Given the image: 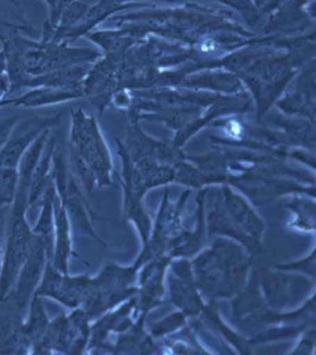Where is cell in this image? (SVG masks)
<instances>
[{
	"label": "cell",
	"instance_id": "12",
	"mask_svg": "<svg viewBox=\"0 0 316 355\" xmlns=\"http://www.w3.org/2000/svg\"><path fill=\"white\" fill-rule=\"evenodd\" d=\"M165 287L167 302L177 306L178 311L189 318L201 316L207 303L195 286L190 259H172L166 271Z\"/></svg>",
	"mask_w": 316,
	"mask_h": 355
},
{
	"label": "cell",
	"instance_id": "1",
	"mask_svg": "<svg viewBox=\"0 0 316 355\" xmlns=\"http://www.w3.org/2000/svg\"><path fill=\"white\" fill-rule=\"evenodd\" d=\"M252 263L253 255L244 246L220 236L190 261L195 286L206 303L235 297L248 282Z\"/></svg>",
	"mask_w": 316,
	"mask_h": 355
},
{
	"label": "cell",
	"instance_id": "43",
	"mask_svg": "<svg viewBox=\"0 0 316 355\" xmlns=\"http://www.w3.org/2000/svg\"><path fill=\"white\" fill-rule=\"evenodd\" d=\"M79 1H82L83 4H86L88 7H91V6H95L98 1H101V0H79Z\"/></svg>",
	"mask_w": 316,
	"mask_h": 355
},
{
	"label": "cell",
	"instance_id": "3",
	"mask_svg": "<svg viewBox=\"0 0 316 355\" xmlns=\"http://www.w3.org/2000/svg\"><path fill=\"white\" fill-rule=\"evenodd\" d=\"M304 64L290 53L283 54L267 49L260 58L238 74L241 82L252 92L258 121L265 117L292 78L297 76L298 69Z\"/></svg>",
	"mask_w": 316,
	"mask_h": 355
},
{
	"label": "cell",
	"instance_id": "29",
	"mask_svg": "<svg viewBox=\"0 0 316 355\" xmlns=\"http://www.w3.org/2000/svg\"><path fill=\"white\" fill-rule=\"evenodd\" d=\"M23 320V315L13 311L0 316V354H31Z\"/></svg>",
	"mask_w": 316,
	"mask_h": 355
},
{
	"label": "cell",
	"instance_id": "30",
	"mask_svg": "<svg viewBox=\"0 0 316 355\" xmlns=\"http://www.w3.org/2000/svg\"><path fill=\"white\" fill-rule=\"evenodd\" d=\"M56 141L49 137L47 146L42 152L41 158L38 159V165L35 167L28 192V209L31 207H38L40 202L53 182V154L56 150Z\"/></svg>",
	"mask_w": 316,
	"mask_h": 355
},
{
	"label": "cell",
	"instance_id": "38",
	"mask_svg": "<svg viewBox=\"0 0 316 355\" xmlns=\"http://www.w3.org/2000/svg\"><path fill=\"white\" fill-rule=\"evenodd\" d=\"M17 121H19L17 116H10V117L0 119V149L3 148L6 141L8 140V137H10L15 125L17 124Z\"/></svg>",
	"mask_w": 316,
	"mask_h": 355
},
{
	"label": "cell",
	"instance_id": "25",
	"mask_svg": "<svg viewBox=\"0 0 316 355\" xmlns=\"http://www.w3.org/2000/svg\"><path fill=\"white\" fill-rule=\"evenodd\" d=\"M144 4L140 3H131V4H119L111 0H101L95 6H91L88 8L83 17L76 23V26L70 28L63 33L60 41H70L76 38L83 37L92 32L97 26L110 19L114 13L123 11V10H129V8H138L142 7Z\"/></svg>",
	"mask_w": 316,
	"mask_h": 355
},
{
	"label": "cell",
	"instance_id": "7",
	"mask_svg": "<svg viewBox=\"0 0 316 355\" xmlns=\"http://www.w3.org/2000/svg\"><path fill=\"white\" fill-rule=\"evenodd\" d=\"M91 320L82 308L58 315L49 322L42 340L31 354H86Z\"/></svg>",
	"mask_w": 316,
	"mask_h": 355
},
{
	"label": "cell",
	"instance_id": "40",
	"mask_svg": "<svg viewBox=\"0 0 316 355\" xmlns=\"http://www.w3.org/2000/svg\"><path fill=\"white\" fill-rule=\"evenodd\" d=\"M111 1L119 3V4H131V3H139V1H142V0H111ZM151 1H165V3H174V1H177V0H151Z\"/></svg>",
	"mask_w": 316,
	"mask_h": 355
},
{
	"label": "cell",
	"instance_id": "8",
	"mask_svg": "<svg viewBox=\"0 0 316 355\" xmlns=\"http://www.w3.org/2000/svg\"><path fill=\"white\" fill-rule=\"evenodd\" d=\"M53 182L56 192L72 221V225L74 223L76 228L82 234H88L104 245L103 240L97 234L95 228L92 227V208L90 207L82 186L70 171L67 159H65L63 149L58 145L56 146L53 154Z\"/></svg>",
	"mask_w": 316,
	"mask_h": 355
},
{
	"label": "cell",
	"instance_id": "36",
	"mask_svg": "<svg viewBox=\"0 0 316 355\" xmlns=\"http://www.w3.org/2000/svg\"><path fill=\"white\" fill-rule=\"evenodd\" d=\"M316 249L315 246L311 249L308 255L303 257L299 261L289 262V263H278L274 268L285 271V272H301L304 275H308L313 280H315L316 270Z\"/></svg>",
	"mask_w": 316,
	"mask_h": 355
},
{
	"label": "cell",
	"instance_id": "23",
	"mask_svg": "<svg viewBox=\"0 0 316 355\" xmlns=\"http://www.w3.org/2000/svg\"><path fill=\"white\" fill-rule=\"evenodd\" d=\"M83 87H74V89H54V87H35L26 91L23 95L17 96H6L0 101V107L13 105V107H23V108H38V107H48L54 104L72 102L83 98Z\"/></svg>",
	"mask_w": 316,
	"mask_h": 355
},
{
	"label": "cell",
	"instance_id": "31",
	"mask_svg": "<svg viewBox=\"0 0 316 355\" xmlns=\"http://www.w3.org/2000/svg\"><path fill=\"white\" fill-rule=\"evenodd\" d=\"M290 212V220L286 224V228L314 234L316 228L315 196L295 193L291 202L285 205Z\"/></svg>",
	"mask_w": 316,
	"mask_h": 355
},
{
	"label": "cell",
	"instance_id": "41",
	"mask_svg": "<svg viewBox=\"0 0 316 355\" xmlns=\"http://www.w3.org/2000/svg\"><path fill=\"white\" fill-rule=\"evenodd\" d=\"M7 1H8V3H11L13 7L17 10V12L20 13L23 17L26 16V15H24V11H23V6L20 4V1H19V0H7Z\"/></svg>",
	"mask_w": 316,
	"mask_h": 355
},
{
	"label": "cell",
	"instance_id": "39",
	"mask_svg": "<svg viewBox=\"0 0 316 355\" xmlns=\"http://www.w3.org/2000/svg\"><path fill=\"white\" fill-rule=\"evenodd\" d=\"M8 214H10V208L0 207V262H1L3 248H4L6 229H7V223H8Z\"/></svg>",
	"mask_w": 316,
	"mask_h": 355
},
{
	"label": "cell",
	"instance_id": "9",
	"mask_svg": "<svg viewBox=\"0 0 316 355\" xmlns=\"http://www.w3.org/2000/svg\"><path fill=\"white\" fill-rule=\"evenodd\" d=\"M101 53L89 48H74L69 41H36L24 55L26 76H40L78 64H95Z\"/></svg>",
	"mask_w": 316,
	"mask_h": 355
},
{
	"label": "cell",
	"instance_id": "17",
	"mask_svg": "<svg viewBox=\"0 0 316 355\" xmlns=\"http://www.w3.org/2000/svg\"><path fill=\"white\" fill-rule=\"evenodd\" d=\"M294 89L281 95L276 105L290 117H301L315 123V60L304 64L302 71L292 78Z\"/></svg>",
	"mask_w": 316,
	"mask_h": 355
},
{
	"label": "cell",
	"instance_id": "5",
	"mask_svg": "<svg viewBox=\"0 0 316 355\" xmlns=\"http://www.w3.org/2000/svg\"><path fill=\"white\" fill-rule=\"evenodd\" d=\"M140 267L110 263L98 275L91 277V288L82 309L91 321L116 308L138 293V272Z\"/></svg>",
	"mask_w": 316,
	"mask_h": 355
},
{
	"label": "cell",
	"instance_id": "37",
	"mask_svg": "<svg viewBox=\"0 0 316 355\" xmlns=\"http://www.w3.org/2000/svg\"><path fill=\"white\" fill-rule=\"evenodd\" d=\"M301 338L297 343L295 349L291 350L289 354L313 355L315 354L316 334L315 325L307 328L301 333Z\"/></svg>",
	"mask_w": 316,
	"mask_h": 355
},
{
	"label": "cell",
	"instance_id": "11",
	"mask_svg": "<svg viewBox=\"0 0 316 355\" xmlns=\"http://www.w3.org/2000/svg\"><path fill=\"white\" fill-rule=\"evenodd\" d=\"M91 288V277L88 274H63L47 262L41 280L35 291L36 296L49 297L69 309L81 308Z\"/></svg>",
	"mask_w": 316,
	"mask_h": 355
},
{
	"label": "cell",
	"instance_id": "16",
	"mask_svg": "<svg viewBox=\"0 0 316 355\" xmlns=\"http://www.w3.org/2000/svg\"><path fill=\"white\" fill-rule=\"evenodd\" d=\"M126 153L132 161L151 159L163 165L174 166L178 161L185 158L182 149L174 148L172 144L153 139L140 127V120L129 117L124 142Z\"/></svg>",
	"mask_w": 316,
	"mask_h": 355
},
{
	"label": "cell",
	"instance_id": "14",
	"mask_svg": "<svg viewBox=\"0 0 316 355\" xmlns=\"http://www.w3.org/2000/svg\"><path fill=\"white\" fill-rule=\"evenodd\" d=\"M172 258L166 254L152 257L144 262L138 272V293L135 295L136 309L140 315H148L164 304L166 296L165 278Z\"/></svg>",
	"mask_w": 316,
	"mask_h": 355
},
{
	"label": "cell",
	"instance_id": "35",
	"mask_svg": "<svg viewBox=\"0 0 316 355\" xmlns=\"http://www.w3.org/2000/svg\"><path fill=\"white\" fill-rule=\"evenodd\" d=\"M213 1L222 3L223 6L236 11L248 26H257L258 21L261 20L263 13L256 6L254 0H213Z\"/></svg>",
	"mask_w": 316,
	"mask_h": 355
},
{
	"label": "cell",
	"instance_id": "20",
	"mask_svg": "<svg viewBox=\"0 0 316 355\" xmlns=\"http://www.w3.org/2000/svg\"><path fill=\"white\" fill-rule=\"evenodd\" d=\"M232 316L245 327H263V318L270 311L263 297L258 271H251L249 279L235 297H232Z\"/></svg>",
	"mask_w": 316,
	"mask_h": 355
},
{
	"label": "cell",
	"instance_id": "18",
	"mask_svg": "<svg viewBox=\"0 0 316 355\" xmlns=\"http://www.w3.org/2000/svg\"><path fill=\"white\" fill-rule=\"evenodd\" d=\"M117 64L119 62L101 55L90 67L88 76L83 79V98H88L89 102L99 111V114H103L106 107L113 102L115 94L120 89Z\"/></svg>",
	"mask_w": 316,
	"mask_h": 355
},
{
	"label": "cell",
	"instance_id": "10",
	"mask_svg": "<svg viewBox=\"0 0 316 355\" xmlns=\"http://www.w3.org/2000/svg\"><path fill=\"white\" fill-rule=\"evenodd\" d=\"M191 190L188 189L182 192L179 199L172 202L169 191H165L158 214L156 216V221H153L148 243L144 249H141L139 258L135 262L138 266H141L152 257L166 254L169 245L185 227L183 209L189 200Z\"/></svg>",
	"mask_w": 316,
	"mask_h": 355
},
{
	"label": "cell",
	"instance_id": "42",
	"mask_svg": "<svg viewBox=\"0 0 316 355\" xmlns=\"http://www.w3.org/2000/svg\"><path fill=\"white\" fill-rule=\"evenodd\" d=\"M6 76V58L3 51H0V76Z\"/></svg>",
	"mask_w": 316,
	"mask_h": 355
},
{
	"label": "cell",
	"instance_id": "44",
	"mask_svg": "<svg viewBox=\"0 0 316 355\" xmlns=\"http://www.w3.org/2000/svg\"><path fill=\"white\" fill-rule=\"evenodd\" d=\"M261 1H263V0H254V3H256V6L258 7V10H260V6H261Z\"/></svg>",
	"mask_w": 316,
	"mask_h": 355
},
{
	"label": "cell",
	"instance_id": "22",
	"mask_svg": "<svg viewBox=\"0 0 316 355\" xmlns=\"http://www.w3.org/2000/svg\"><path fill=\"white\" fill-rule=\"evenodd\" d=\"M53 216H54V240H53V257L51 262L58 271L67 274L72 258H78L82 261L85 259L76 253L74 249L73 225L57 192L53 202Z\"/></svg>",
	"mask_w": 316,
	"mask_h": 355
},
{
	"label": "cell",
	"instance_id": "33",
	"mask_svg": "<svg viewBox=\"0 0 316 355\" xmlns=\"http://www.w3.org/2000/svg\"><path fill=\"white\" fill-rule=\"evenodd\" d=\"M19 187L17 167H0V207L11 208Z\"/></svg>",
	"mask_w": 316,
	"mask_h": 355
},
{
	"label": "cell",
	"instance_id": "15",
	"mask_svg": "<svg viewBox=\"0 0 316 355\" xmlns=\"http://www.w3.org/2000/svg\"><path fill=\"white\" fill-rule=\"evenodd\" d=\"M63 112L53 116H35L23 121H17L8 140L0 149V167H17L28 148L38 140V136L63 120Z\"/></svg>",
	"mask_w": 316,
	"mask_h": 355
},
{
	"label": "cell",
	"instance_id": "34",
	"mask_svg": "<svg viewBox=\"0 0 316 355\" xmlns=\"http://www.w3.org/2000/svg\"><path fill=\"white\" fill-rule=\"evenodd\" d=\"M190 318L183 315L181 311L172 313L170 316H166L163 320H158L151 325L149 333L154 340H161L173 333H176L183 327L189 324Z\"/></svg>",
	"mask_w": 316,
	"mask_h": 355
},
{
	"label": "cell",
	"instance_id": "21",
	"mask_svg": "<svg viewBox=\"0 0 316 355\" xmlns=\"http://www.w3.org/2000/svg\"><path fill=\"white\" fill-rule=\"evenodd\" d=\"M210 187H204L199 190L197 198V216L195 224L192 228L183 227L179 232L177 237L169 245L166 255L172 259L176 258H192L195 254L202 250L203 245L206 241V196Z\"/></svg>",
	"mask_w": 316,
	"mask_h": 355
},
{
	"label": "cell",
	"instance_id": "19",
	"mask_svg": "<svg viewBox=\"0 0 316 355\" xmlns=\"http://www.w3.org/2000/svg\"><path fill=\"white\" fill-rule=\"evenodd\" d=\"M173 86L220 95H235L244 91L240 78L226 69H202L197 73L179 76Z\"/></svg>",
	"mask_w": 316,
	"mask_h": 355
},
{
	"label": "cell",
	"instance_id": "4",
	"mask_svg": "<svg viewBox=\"0 0 316 355\" xmlns=\"http://www.w3.org/2000/svg\"><path fill=\"white\" fill-rule=\"evenodd\" d=\"M69 149L76 153L97 180V190L114 184V161L94 114L72 112Z\"/></svg>",
	"mask_w": 316,
	"mask_h": 355
},
{
	"label": "cell",
	"instance_id": "45",
	"mask_svg": "<svg viewBox=\"0 0 316 355\" xmlns=\"http://www.w3.org/2000/svg\"><path fill=\"white\" fill-rule=\"evenodd\" d=\"M45 1H47V0H45Z\"/></svg>",
	"mask_w": 316,
	"mask_h": 355
},
{
	"label": "cell",
	"instance_id": "24",
	"mask_svg": "<svg viewBox=\"0 0 316 355\" xmlns=\"http://www.w3.org/2000/svg\"><path fill=\"white\" fill-rule=\"evenodd\" d=\"M145 315H140L138 320L128 329L116 334L115 343H111L113 354H157L161 353L160 343L151 336L145 328Z\"/></svg>",
	"mask_w": 316,
	"mask_h": 355
},
{
	"label": "cell",
	"instance_id": "32",
	"mask_svg": "<svg viewBox=\"0 0 316 355\" xmlns=\"http://www.w3.org/2000/svg\"><path fill=\"white\" fill-rule=\"evenodd\" d=\"M49 322L51 318L47 313V309L42 303V297L33 295L26 308V316L23 320V328L28 343L31 345V352L42 340L45 331L49 327Z\"/></svg>",
	"mask_w": 316,
	"mask_h": 355
},
{
	"label": "cell",
	"instance_id": "27",
	"mask_svg": "<svg viewBox=\"0 0 316 355\" xmlns=\"http://www.w3.org/2000/svg\"><path fill=\"white\" fill-rule=\"evenodd\" d=\"M122 187H123V217L126 221L132 223L135 228L138 229L140 239H141V245H142L141 249H144L149 240L153 224L152 218L144 204L145 195L126 182H122Z\"/></svg>",
	"mask_w": 316,
	"mask_h": 355
},
{
	"label": "cell",
	"instance_id": "26",
	"mask_svg": "<svg viewBox=\"0 0 316 355\" xmlns=\"http://www.w3.org/2000/svg\"><path fill=\"white\" fill-rule=\"evenodd\" d=\"M89 66L86 64H78V66L54 70L40 76H26L20 82L19 89H35V87H54V89L81 87L85 76L89 73Z\"/></svg>",
	"mask_w": 316,
	"mask_h": 355
},
{
	"label": "cell",
	"instance_id": "6",
	"mask_svg": "<svg viewBox=\"0 0 316 355\" xmlns=\"http://www.w3.org/2000/svg\"><path fill=\"white\" fill-rule=\"evenodd\" d=\"M32 242L33 233L26 220V209L11 207L0 262V303H4L13 291L20 268L31 252Z\"/></svg>",
	"mask_w": 316,
	"mask_h": 355
},
{
	"label": "cell",
	"instance_id": "13",
	"mask_svg": "<svg viewBox=\"0 0 316 355\" xmlns=\"http://www.w3.org/2000/svg\"><path fill=\"white\" fill-rule=\"evenodd\" d=\"M48 261L49 257L45 243L41 239L33 236L31 252L26 257L24 265L20 268L13 291L4 302L11 303V311L24 316V312L35 295Z\"/></svg>",
	"mask_w": 316,
	"mask_h": 355
},
{
	"label": "cell",
	"instance_id": "2",
	"mask_svg": "<svg viewBox=\"0 0 316 355\" xmlns=\"http://www.w3.org/2000/svg\"><path fill=\"white\" fill-rule=\"evenodd\" d=\"M265 221L239 191L220 184L214 202L206 208V228L211 236L227 237L240 243L253 257L264 252Z\"/></svg>",
	"mask_w": 316,
	"mask_h": 355
},
{
	"label": "cell",
	"instance_id": "28",
	"mask_svg": "<svg viewBox=\"0 0 316 355\" xmlns=\"http://www.w3.org/2000/svg\"><path fill=\"white\" fill-rule=\"evenodd\" d=\"M258 280L263 297L270 311L282 312L290 300L291 277L281 270H261Z\"/></svg>",
	"mask_w": 316,
	"mask_h": 355
}]
</instances>
